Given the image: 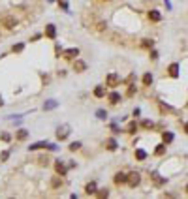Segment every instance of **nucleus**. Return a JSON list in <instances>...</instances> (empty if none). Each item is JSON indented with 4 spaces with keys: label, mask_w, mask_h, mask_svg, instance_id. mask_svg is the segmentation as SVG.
<instances>
[{
    "label": "nucleus",
    "mask_w": 188,
    "mask_h": 199,
    "mask_svg": "<svg viewBox=\"0 0 188 199\" xmlns=\"http://www.w3.org/2000/svg\"><path fill=\"white\" fill-rule=\"evenodd\" d=\"M139 181H141L139 173H136V171H134V173H128V181H126V182H128L130 188H136V186L139 184Z\"/></svg>",
    "instance_id": "f257e3e1"
},
{
    "label": "nucleus",
    "mask_w": 188,
    "mask_h": 199,
    "mask_svg": "<svg viewBox=\"0 0 188 199\" xmlns=\"http://www.w3.org/2000/svg\"><path fill=\"white\" fill-rule=\"evenodd\" d=\"M0 23H2L6 28H13V26L17 24V21H15L13 17H2V19H0Z\"/></svg>",
    "instance_id": "f03ea898"
},
{
    "label": "nucleus",
    "mask_w": 188,
    "mask_h": 199,
    "mask_svg": "<svg viewBox=\"0 0 188 199\" xmlns=\"http://www.w3.org/2000/svg\"><path fill=\"white\" fill-rule=\"evenodd\" d=\"M45 36H47L49 39H55V38H56V28H55V24H47V26H45Z\"/></svg>",
    "instance_id": "7ed1b4c3"
},
{
    "label": "nucleus",
    "mask_w": 188,
    "mask_h": 199,
    "mask_svg": "<svg viewBox=\"0 0 188 199\" xmlns=\"http://www.w3.org/2000/svg\"><path fill=\"white\" fill-rule=\"evenodd\" d=\"M119 83H121L119 75H115V73H109V75H107V85H109V86H113V88H115Z\"/></svg>",
    "instance_id": "20e7f679"
},
{
    "label": "nucleus",
    "mask_w": 188,
    "mask_h": 199,
    "mask_svg": "<svg viewBox=\"0 0 188 199\" xmlns=\"http://www.w3.org/2000/svg\"><path fill=\"white\" fill-rule=\"evenodd\" d=\"M68 134H70L68 126H62V128H58V130H56V137H58V139H66V137H68Z\"/></svg>",
    "instance_id": "39448f33"
},
{
    "label": "nucleus",
    "mask_w": 188,
    "mask_h": 199,
    "mask_svg": "<svg viewBox=\"0 0 188 199\" xmlns=\"http://www.w3.org/2000/svg\"><path fill=\"white\" fill-rule=\"evenodd\" d=\"M79 55V49L75 47V49H68L66 53H64V58H68V60H72V58H75Z\"/></svg>",
    "instance_id": "423d86ee"
},
{
    "label": "nucleus",
    "mask_w": 188,
    "mask_h": 199,
    "mask_svg": "<svg viewBox=\"0 0 188 199\" xmlns=\"http://www.w3.org/2000/svg\"><path fill=\"white\" fill-rule=\"evenodd\" d=\"M73 70H75L77 73H81V71H85V70H87V64H85L83 60H75V64H73Z\"/></svg>",
    "instance_id": "0eeeda50"
},
{
    "label": "nucleus",
    "mask_w": 188,
    "mask_h": 199,
    "mask_svg": "<svg viewBox=\"0 0 188 199\" xmlns=\"http://www.w3.org/2000/svg\"><path fill=\"white\" fill-rule=\"evenodd\" d=\"M43 147H47V149H55V145H49V143H36V145H30L28 147V150H36V149H43Z\"/></svg>",
    "instance_id": "6e6552de"
},
{
    "label": "nucleus",
    "mask_w": 188,
    "mask_h": 199,
    "mask_svg": "<svg viewBox=\"0 0 188 199\" xmlns=\"http://www.w3.org/2000/svg\"><path fill=\"white\" fill-rule=\"evenodd\" d=\"M128 181V175L126 173H117L115 175V184H124Z\"/></svg>",
    "instance_id": "1a4fd4ad"
},
{
    "label": "nucleus",
    "mask_w": 188,
    "mask_h": 199,
    "mask_svg": "<svg viewBox=\"0 0 188 199\" xmlns=\"http://www.w3.org/2000/svg\"><path fill=\"white\" fill-rule=\"evenodd\" d=\"M169 75H171V77H179V64L173 62V64L169 66Z\"/></svg>",
    "instance_id": "9d476101"
},
{
    "label": "nucleus",
    "mask_w": 188,
    "mask_h": 199,
    "mask_svg": "<svg viewBox=\"0 0 188 199\" xmlns=\"http://www.w3.org/2000/svg\"><path fill=\"white\" fill-rule=\"evenodd\" d=\"M105 147H107V150H117V141L115 139H107L105 141Z\"/></svg>",
    "instance_id": "9b49d317"
},
{
    "label": "nucleus",
    "mask_w": 188,
    "mask_h": 199,
    "mask_svg": "<svg viewBox=\"0 0 188 199\" xmlns=\"http://www.w3.org/2000/svg\"><path fill=\"white\" fill-rule=\"evenodd\" d=\"M85 192H87L89 196H90V194H96V184H94V182H89V184L85 186Z\"/></svg>",
    "instance_id": "f8f14e48"
},
{
    "label": "nucleus",
    "mask_w": 188,
    "mask_h": 199,
    "mask_svg": "<svg viewBox=\"0 0 188 199\" xmlns=\"http://www.w3.org/2000/svg\"><path fill=\"white\" fill-rule=\"evenodd\" d=\"M149 19H151V21H160V19H162V15H160L158 11H154V9H153V11H149Z\"/></svg>",
    "instance_id": "ddd939ff"
},
{
    "label": "nucleus",
    "mask_w": 188,
    "mask_h": 199,
    "mask_svg": "<svg viewBox=\"0 0 188 199\" xmlns=\"http://www.w3.org/2000/svg\"><path fill=\"white\" fill-rule=\"evenodd\" d=\"M94 96H96V98H104V96H105L104 86H96V88H94Z\"/></svg>",
    "instance_id": "4468645a"
},
{
    "label": "nucleus",
    "mask_w": 188,
    "mask_h": 199,
    "mask_svg": "<svg viewBox=\"0 0 188 199\" xmlns=\"http://www.w3.org/2000/svg\"><path fill=\"white\" fill-rule=\"evenodd\" d=\"M55 169H56V173H58V175H66V167H64L60 162H56V164H55Z\"/></svg>",
    "instance_id": "2eb2a0df"
},
{
    "label": "nucleus",
    "mask_w": 188,
    "mask_h": 199,
    "mask_svg": "<svg viewBox=\"0 0 188 199\" xmlns=\"http://www.w3.org/2000/svg\"><path fill=\"white\" fill-rule=\"evenodd\" d=\"M119 100H121V96H119L117 92H111V94H109V102H111L113 105H115V103H119Z\"/></svg>",
    "instance_id": "dca6fc26"
},
{
    "label": "nucleus",
    "mask_w": 188,
    "mask_h": 199,
    "mask_svg": "<svg viewBox=\"0 0 188 199\" xmlns=\"http://www.w3.org/2000/svg\"><path fill=\"white\" fill-rule=\"evenodd\" d=\"M162 137H164V143H171L173 141V134H169V132H164Z\"/></svg>",
    "instance_id": "f3484780"
},
{
    "label": "nucleus",
    "mask_w": 188,
    "mask_h": 199,
    "mask_svg": "<svg viewBox=\"0 0 188 199\" xmlns=\"http://www.w3.org/2000/svg\"><path fill=\"white\" fill-rule=\"evenodd\" d=\"M136 158H137V160H145V158H147V152L141 150V149H137V150H136Z\"/></svg>",
    "instance_id": "a211bd4d"
},
{
    "label": "nucleus",
    "mask_w": 188,
    "mask_h": 199,
    "mask_svg": "<svg viewBox=\"0 0 188 199\" xmlns=\"http://www.w3.org/2000/svg\"><path fill=\"white\" fill-rule=\"evenodd\" d=\"M143 83H145V85H151V83H153V75H151V73H145V75H143Z\"/></svg>",
    "instance_id": "6ab92c4d"
},
{
    "label": "nucleus",
    "mask_w": 188,
    "mask_h": 199,
    "mask_svg": "<svg viewBox=\"0 0 188 199\" xmlns=\"http://www.w3.org/2000/svg\"><path fill=\"white\" fill-rule=\"evenodd\" d=\"M26 135H28V132H26V130H19L17 139H21V141H23V139H26Z\"/></svg>",
    "instance_id": "aec40b11"
},
{
    "label": "nucleus",
    "mask_w": 188,
    "mask_h": 199,
    "mask_svg": "<svg viewBox=\"0 0 188 199\" xmlns=\"http://www.w3.org/2000/svg\"><path fill=\"white\" fill-rule=\"evenodd\" d=\"M136 130H137V126H136V122H130V124H128V128H126V132H130V134H134Z\"/></svg>",
    "instance_id": "412c9836"
},
{
    "label": "nucleus",
    "mask_w": 188,
    "mask_h": 199,
    "mask_svg": "<svg viewBox=\"0 0 188 199\" xmlns=\"http://www.w3.org/2000/svg\"><path fill=\"white\" fill-rule=\"evenodd\" d=\"M164 152H166V145H160V147H156V150H154V154H158V156L164 154Z\"/></svg>",
    "instance_id": "4be33fe9"
},
{
    "label": "nucleus",
    "mask_w": 188,
    "mask_h": 199,
    "mask_svg": "<svg viewBox=\"0 0 188 199\" xmlns=\"http://www.w3.org/2000/svg\"><path fill=\"white\" fill-rule=\"evenodd\" d=\"M151 177L154 179V182H156V184H162V182H164V179H160V177H158V173H153Z\"/></svg>",
    "instance_id": "5701e85b"
},
{
    "label": "nucleus",
    "mask_w": 188,
    "mask_h": 199,
    "mask_svg": "<svg viewBox=\"0 0 188 199\" xmlns=\"http://www.w3.org/2000/svg\"><path fill=\"white\" fill-rule=\"evenodd\" d=\"M23 47H24L23 43H17V45H13V53H21V51H23Z\"/></svg>",
    "instance_id": "b1692460"
},
{
    "label": "nucleus",
    "mask_w": 188,
    "mask_h": 199,
    "mask_svg": "<svg viewBox=\"0 0 188 199\" xmlns=\"http://www.w3.org/2000/svg\"><path fill=\"white\" fill-rule=\"evenodd\" d=\"M141 126H143V128H153L154 124H153L151 120H143V122H141Z\"/></svg>",
    "instance_id": "393cba45"
},
{
    "label": "nucleus",
    "mask_w": 188,
    "mask_h": 199,
    "mask_svg": "<svg viewBox=\"0 0 188 199\" xmlns=\"http://www.w3.org/2000/svg\"><path fill=\"white\" fill-rule=\"evenodd\" d=\"M81 149V143H72L70 145V150H79Z\"/></svg>",
    "instance_id": "a878e982"
},
{
    "label": "nucleus",
    "mask_w": 188,
    "mask_h": 199,
    "mask_svg": "<svg viewBox=\"0 0 188 199\" xmlns=\"http://www.w3.org/2000/svg\"><path fill=\"white\" fill-rule=\"evenodd\" d=\"M143 47H153V39H143Z\"/></svg>",
    "instance_id": "bb28decb"
},
{
    "label": "nucleus",
    "mask_w": 188,
    "mask_h": 199,
    "mask_svg": "<svg viewBox=\"0 0 188 199\" xmlns=\"http://www.w3.org/2000/svg\"><path fill=\"white\" fill-rule=\"evenodd\" d=\"M107 196H109L107 190H100V192H98V197H107Z\"/></svg>",
    "instance_id": "cd10ccee"
},
{
    "label": "nucleus",
    "mask_w": 188,
    "mask_h": 199,
    "mask_svg": "<svg viewBox=\"0 0 188 199\" xmlns=\"http://www.w3.org/2000/svg\"><path fill=\"white\" fill-rule=\"evenodd\" d=\"M55 105H56V103H55V102H47V103H45V109H53V107H55Z\"/></svg>",
    "instance_id": "c85d7f7f"
},
{
    "label": "nucleus",
    "mask_w": 188,
    "mask_h": 199,
    "mask_svg": "<svg viewBox=\"0 0 188 199\" xmlns=\"http://www.w3.org/2000/svg\"><path fill=\"white\" fill-rule=\"evenodd\" d=\"M8 156H9V152H8V150H6V152H2V156H0V160H2V162H4V160H8Z\"/></svg>",
    "instance_id": "c756f323"
},
{
    "label": "nucleus",
    "mask_w": 188,
    "mask_h": 199,
    "mask_svg": "<svg viewBox=\"0 0 188 199\" xmlns=\"http://www.w3.org/2000/svg\"><path fill=\"white\" fill-rule=\"evenodd\" d=\"M98 118H105V111H98Z\"/></svg>",
    "instance_id": "7c9ffc66"
},
{
    "label": "nucleus",
    "mask_w": 188,
    "mask_h": 199,
    "mask_svg": "<svg viewBox=\"0 0 188 199\" xmlns=\"http://www.w3.org/2000/svg\"><path fill=\"white\" fill-rule=\"evenodd\" d=\"M134 92H136V88H134V86H130V88H128V96H132Z\"/></svg>",
    "instance_id": "2f4dec72"
},
{
    "label": "nucleus",
    "mask_w": 188,
    "mask_h": 199,
    "mask_svg": "<svg viewBox=\"0 0 188 199\" xmlns=\"http://www.w3.org/2000/svg\"><path fill=\"white\" fill-rule=\"evenodd\" d=\"M185 132H186V134H188V122H186V124H185Z\"/></svg>",
    "instance_id": "473e14b6"
},
{
    "label": "nucleus",
    "mask_w": 188,
    "mask_h": 199,
    "mask_svg": "<svg viewBox=\"0 0 188 199\" xmlns=\"http://www.w3.org/2000/svg\"><path fill=\"white\" fill-rule=\"evenodd\" d=\"M0 105H2V98H0Z\"/></svg>",
    "instance_id": "72a5a7b5"
},
{
    "label": "nucleus",
    "mask_w": 188,
    "mask_h": 199,
    "mask_svg": "<svg viewBox=\"0 0 188 199\" xmlns=\"http://www.w3.org/2000/svg\"><path fill=\"white\" fill-rule=\"evenodd\" d=\"M186 192H188V184H186Z\"/></svg>",
    "instance_id": "f704fd0d"
}]
</instances>
